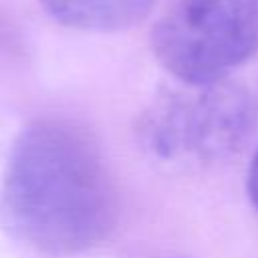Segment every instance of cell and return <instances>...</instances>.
<instances>
[{"label": "cell", "mask_w": 258, "mask_h": 258, "mask_svg": "<svg viewBox=\"0 0 258 258\" xmlns=\"http://www.w3.org/2000/svg\"><path fill=\"white\" fill-rule=\"evenodd\" d=\"M117 214V187L89 129L46 117L20 131L0 189V218L16 240L52 256L79 254L109 238Z\"/></svg>", "instance_id": "1"}, {"label": "cell", "mask_w": 258, "mask_h": 258, "mask_svg": "<svg viewBox=\"0 0 258 258\" xmlns=\"http://www.w3.org/2000/svg\"><path fill=\"white\" fill-rule=\"evenodd\" d=\"M258 127L254 95L230 81L187 85L159 93L141 113L137 133L163 161L214 163L244 149Z\"/></svg>", "instance_id": "2"}, {"label": "cell", "mask_w": 258, "mask_h": 258, "mask_svg": "<svg viewBox=\"0 0 258 258\" xmlns=\"http://www.w3.org/2000/svg\"><path fill=\"white\" fill-rule=\"evenodd\" d=\"M151 48L179 83L224 81L258 52V0H169Z\"/></svg>", "instance_id": "3"}, {"label": "cell", "mask_w": 258, "mask_h": 258, "mask_svg": "<svg viewBox=\"0 0 258 258\" xmlns=\"http://www.w3.org/2000/svg\"><path fill=\"white\" fill-rule=\"evenodd\" d=\"M62 26L85 32H119L141 22L155 0H38Z\"/></svg>", "instance_id": "4"}, {"label": "cell", "mask_w": 258, "mask_h": 258, "mask_svg": "<svg viewBox=\"0 0 258 258\" xmlns=\"http://www.w3.org/2000/svg\"><path fill=\"white\" fill-rule=\"evenodd\" d=\"M248 196L258 212V149L254 151V157L248 167Z\"/></svg>", "instance_id": "5"}]
</instances>
